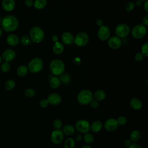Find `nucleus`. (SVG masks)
Masks as SVG:
<instances>
[{
  "instance_id": "nucleus-1",
  "label": "nucleus",
  "mask_w": 148,
  "mask_h": 148,
  "mask_svg": "<svg viewBox=\"0 0 148 148\" xmlns=\"http://www.w3.org/2000/svg\"><path fill=\"white\" fill-rule=\"evenodd\" d=\"M1 25V28L5 32H13L16 30L18 28V20L13 15H7L2 19Z\"/></svg>"
},
{
  "instance_id": "nucleus-2",
  "label": "nucleus",
  "mask_w": 148,
  "mask_h": 148,
  "mask_svg": "<svg viewBox=\"0 0 148 148\" xmlns=\"http://www.w3.org/2000/svg\"><path fill=\"white\" fill-rule=\"evenodd\" d=\"M93 99L92 92L87 89L81 90L77 94V102L82 105H86L90 103V102Z\"/></svg>"
},
{
  "instance_id": "nucleus-3",
  "label": "nucleus",
  "mask_w": 148,
  "mask_h": 148,
  "mask_svg": "<svg viewBox=\"0 0 148 148\" xmlns=\"http://www.w3.org/2000/svg\"><path fill=\"white\" fill-rule=\"evenodd\" d=\"M49 68L54 75H61L65 71V64L60 60H54L50 62Z\"/></svg>"
},
{
  "instance_id": "nucleus-4",
  "label": "nucleus",
  "mask_w": 148,
  "mask_h": 148,
  "mask_svg": "<svg viewBox=\"0 0 148 148\" xmlns=\"http://www.w3.org/2000/svg\"><path fill=\"white\" fill-rule=\"evenodd\" d=\"M29 35L31 40L35 43H39L43 40L45 37V33L42 28L39 27H33L30 31Z\"/></svg>"
},
{
  "instance_id": "nucleus-5",
  "label": "nucleus",
  "mask_w": 148,
  "mask_h": 148,
  "mask_svg": "<svg viewBox=\"0 0 148 148\" xmlns=\"http://www.w3.org/2000/svg\"><path fill=\"white\" fill-rule=\"evenodd\" d=\"M43 66L42 60L39 57H35L28 62L27 68L32 73H38L42 71Z\"/></svg>"
},
{
  "instance_id": "nucleus-6",
  "label": "nucleus",
  "mask_w": 148,
  "mask_h": 148,
  "mask_svg": "<svg viewBox=\"0 0 148 148\" xmlns=\"http://www.w3.org/2000/svg\"><path fill=\"white\" fill-rule=\"evenodd\" d=\"M146 28L142 24L135 25L132 29L131 34L132 36L136 39H141L146 34Z\"/></svg>"
},
{
  "instance_id": "nucleus-7",
  "label": "nucleus",
  "mask_w": 148,
  "mask_h": 148,
  "mask_svg": "<svg viewBox=\"0 0 148 148\" xmlns=\"http://www.w3.org/2000/svg\"><path fill=\"white\" fill-rule=\"evenodd\" d=\"M89 40V36L88 34L84 32H80L78 33L75 37L74 43L79 47L86 46Z\"/></svg>"
},
{
  "instance_id": "nucleus-8",
  "label": "nucleus",
  "mask_w": 148,
  "mask_h": 148,
  "mask_svg": "<svg viewBox=\"0 0 148 148\" xmlns=\"http://www.w3.org/2000/svg\"><path fill=\"white\" fill-rule=\"evenodd\" d=\"M75 128L80 133L86 134L90 130V124L85 119H80L76 121Z\"/></svg>"
},
{
  "instance_id": "nucleus-9",
  "label": "nucleus",
  "mask_w": 148,
  "mask_h": 148,
  "mask_svg": "<svg viewBox=\"0 0 148 148\" xmlns=\"http://www.w3.org/2000/svg\"><path fill=\"white\" fill-rule=\"evenodd\" d=\"M130 28L126 24H120L115 28V33L119 38H125L130 34Z\"/></svg>"
},
{
  "instance_id": "nucleus-10",
  "label": "nucleus",
  "mask_w": 148,
  "mask_h": 148,
  "mask_svg": "<svg viewBox=\"0 0 148 148\" xmlns=\"http://www.w3.org/2000/svg\"><path fill=\"white\" fill-rule=\"evenodd\" d=\"M64 138V134L61 130H54L51 134V141L55 145H59L61 143Z\"/></svg>"
},
{
  "instance_id": "nucleus-11",
  "label": "nucleus",
  "mask_w": 148,
  "mask_h": 148,
  "mask_svg": "<svg viewBox=\"0 0 148 148\" xmlns=\"http://www.w3.org/2000/svg\"><path fill=\"white\" fill-rule=\"evenodd\" d=\"M110 31L109 27L105 25H102V27H99L97 35L98 38L101 40L104 41L108 39L110 36Z\"/></svg>"
},
{
  "instance_id": "nucleus-12",
  "label": "nucleus",
  "mask_w": 148,
  "mask_h": 148,
  "mask_svg": "<svg viewBox=\"0 0 148 148\" xmlns=\"http://www.w3.org/2000/svg\"><path fill=\"white\" fill-rule=\"evenodd\" d=\"M118 124L116 119L114 118H110L106 120L104 123L105 129L109 132H113L117 130L118 128Z\"/></svg>"
},
{
  "instance_id": "nucleus-13",
  "label": "nucleus",
  "mask_w": 148,
  "mask_h": 148,
  "mask_svg": "<svg viewBox=\"0 0 148 148\" xmlns=\"http://www.w3.org/2000/svg\"><path fill=\"white\" fill-rule=\"evenodd\" d=\"M49 104L51 105H58L61 103L62 101V98L61 95L57 93H51L50 94L47 98Z\"/></svg>"
},
{
  "instance_id": "nucleus-14",
  "label": "nucleus",
  "mask_w": 148,
  "mask_h": 148,
  "mask_svg": "<svg viewBox=\"0 0 148 148\" xmlns=\"http://www.w3.org/2000/svg\"><path fill=\"white\" fill-rule=\"evenodd\" d=\"M2 59L4 62H10L13 61L16 57V52L12 49H7L5 50L2 55Z\"/></svg>"
},
{
  "instance_id": "nucleus-15",
  "label": "nucleus",
  "mask_w": 148,
  "mask_h": 148,
  "mask_svg": "<svg viewBox=\"0 0 148 148\" xmlns=\"http://www.w3.org/2000/svg\"><path fill=\"white\" fill-rule=\"evenodd\" d=\"M108 45L109 47L112 49H117L121 45V40L117 36H112L108 39Z\"/></svg>"
},
{
  "instance_id": "nucleus-16",
  "label": "nucleus",
  "mask_w": 148,
  "mask_h": 148,
  "mask_svg": "<svg viewBox=\"0 0 148 148\" xmlns=\"http://www.w3.org/2000/svg\"><path fill=\"white\" fill-rule=\"evenodd\" d=\"M1 6L4 10L11 12L15 8L16 2L14 0H2Z\"/></svg>"
},
{
  "instance_id": "nucleus-17",
  "label": "nucleus",
  "mask_w": 148,
  "mask_h": 148,
  "mask_svg": "<svg viewBox=\"0 0 148 148\" xmlns=\"http://www.w3.org/2000/svg\"><path fill=\"white\" fill-rule=\"evenodd\" d=\"M61 39L63 42L68 45H72L74 41V38L71 33L69 32H65L61 36Z\"/></svg>"
},
{
  "instance_id": "nucleus-18",
  "label": "nucleus",
  "mask_w": 148,
  "mask_h": 148,
  "mask_svg": "<svg viewBox=\"0 0 148 148\" xmlns=\"http://www.w3.org/2000/svg\"><path fill=\"white\" fill-rule=\"evenodd\" d=\"M6 42L10 46H16L19 43V38L16 34H11L7 36Z\"/></svg>"
},
{
  "instance_id": "nucleus-19",
  "label": "nucleus",
  "mask_w": 148,
  "mask_h": 148,
  "mask_svg": "<svg viewBox=\"0 0 148 148\" xmlns=\"http://www.w3.org/2000/svg\"><path fill=\"white\" fill-rule=\"evenodd\" d=\"M130 106L134 110H140L143 106L142 101L137 98H133L130 100Z\"/></svg>"
},
{
  "instance_id": "nucleus-20",
  "label": "nucleus",
  "mask_w": 148,
  "mask_h": 148,
  "mask_svg": "<svg viewBox=\"0 0 148 148\" xmlns=\"http://www.w3.org/2000/svg\"><path fill=\"white\" fill-rule=\"evenodd\" d=\"M102 127L103 124L101 121L95 120L90 124V130L92 132L97 133L99 132L102 130Z\"/></svg>"
},
{
  "instance_id": "nucleus-21",
  "label": "nucleus",
  "mask_w": 148,
  "mask_h": 148,
  "mask_svg": "<svg viewBox=\"0 0 148 148\" xmlns=\"http://www.w3.org/2000/svg\"><path fill=\"white\" fill-rule=\"evenodd\" d=\"M61 130L65 135L71 136L75 133V128L72 125L66 124L62 127V129Z\"/></svg>"
},
{
  "instance_id": "nucleus-22",
  "label": "nucleus",
  "mask_w": 148,
  "mask_h": 148,
  "mask_svg": "<svg viewBox=\"0 0 148 148\" xmlns=\"http://www.w3.org/2000/svg\"><path fill=\"white\" fill-rule=\"evenodd\" d=\"M106 97V92L102 90H98L95 92L93 98L97 101H103Z\"/></svg>"
},
{
  "instance_id": "nucleus-23",
  "label": "nucleus",
  "mask_w": 148,
  "mask_h": 148,
  "mask_svg": "<svg viewBox=\"0 0 148 148\" xmlns=\"http://www.w3.org/2000/svg\"><path fill=\"white\" fill-rule=\"evenodd\" d=\"M61 82L60 79L57 76H53L52 77L49 81V85L50 87L54 89H56L58 88L60 86Z\"/></svg>"
},
{
  "instance_id": "nucleus-24",
  "label": "nucleus",
  "mask_w": 148,
  "mask_h": 148,
  "mask_svg": "<svg viewBox=\"0 0 148 148\" xmlns=\"http://www.w3.org/2000/svg\"><path fill=\"white\" fill-rule=\"evenodd\" d=\"M64 49V47L63 44L58 42H55V44L53 47V51L56 54H60L63 52Z\"/></svg>"
},
{
  "instance_id": "nucleus-25",
  "label": "nucleus",
  "mask_w": 148,
  "mask_h": 148,
  "mask_svg": "<svg viewBox=\"0 0 148 148\" xmlns=\"http://www.w3.org/2000/svg\"><path fill=\"white\" fill-rule=\"evenodd\" d=\"M28 68L25 65H20L19 66L16 70L17 75L20 77H24L28 73Z\"/></svg>"
},
{
  "instance_id": "nucleus-26",
  "label": "nucleus",
  "mask_w": 148,
  "mask_h": 148,
  "mask_svg": "<svg viewBox=\"0 0 148 148\" xmlns=\"http://www.w3.org/2000/svg\"><path fill=\"white\" fill-rule=\"evenodd\" d=\"M140 138V132L138 130H134L130 134V139L133 142H138Z\"/></svg>"
},
{
  "instance_id": "nucleus-27",
  "label": "nucleus",
  "mask_w": 148,
  "mask_h": 148,
  "mask_svg": "<svg viewBox=\"0 0 148 148\" xmlns=\"http://www.w3.org/2000/svg\"><path fill=\"white\" fill-rule=\"evenodd\" d=\"M47 5L46 0H35L34 2V6L37 9H43Z\"/></svg>"
},
{
  "instance_id": "nucleus-28",
  "label": "nucleus",
  "mask_w": 148,
  "mask_h": 148,
  "mask_svg": "<svg viewBox=\"0 0 148 148\" xmlns=\"http://www.w3.org/2000/svg\"><path fill=\"white\" fill-rule=\"evenodd\" d=\"M65 148H74L75 146V140L72 138H67L64 144Z\"/></svg>"
},
{
  "instance_id": "nucleus-29",
  "label": "nucleus",
  "mask_w": 148,
  "mask_h": 148,
  "mask_svg": "<svg viewBox=\"0 0 148 148\" xmlns=\"http://www.w3.org/2000/svg\"><path fill=\"white\" fill-rule=\"evenodd\" d=\"M16 86L15 82L12 79L8 80L5 83V88L6 90L10 91L13 90Z\"/></svg>"
},
{
  "instance_id": "nucleus-30",
  "label": "nucleus",
  "mask_w": 148,
  "mask_h": 148,
  "mask_svg": "<svg viewBox=\"0 0 148 148\" xmlns=\"http://www.w3.org/2000/svg\"><path fill=\"white\" fill-rule=\"evenodd\" d=\"M60 82L64 84H68L71 81V77L70 75L68 73H62L61 75L60 78H59Z\"/></svg>"
},
{
  "instance_id": "nucleus-31",
  "label": "nucleus",
  "mask_w": 148,
  "mask_h": 148,
  "mask_svg": "<svg viewBox=\"0 0 148 148\" xmlns=\"http://www.w3.org/2000/svg\"><path fill=\"white\" fill-rule=\"evenodd\" d=\"M1 71L3 73L8 72L10 69V65L8 62H3L1 64L0 66Z\"/></svg>"
},
{
  "instance_id": "nucleus-32",
  "label": "nucleus",
  "mask_w": 148,
  "mask_h": 148,
  "mask_svg": "<svg viewBox=\"0 0 148 148\" xmlns=\"http://www.w3.org/2000/svg\"><path fill=\"white\" fill-rule=\"evenodd\" d=\"M53 126L55 130H61L63 127V123L60 119H55L53 123Z\"/></svg>"
},
{
  "instance_id": "nucleus-33",
  "label": "nucleus",
  "mask_w": 148,
  "mask_h": 148,
  "mask_svg": "<svg viewBox=\"0 0 148 148\" xmlns=\"http://www.w3.org/2000/svg\"><path fill=\"white\" fill-rule=\"evenodd\" d=\"M83 139L86 143H91L94 140V136L91 134L89 132H87L84 134V135L83 136Z\"/></svg>"
},
{
  "instance_id": "nucleus-34",
  "label": "nucleus",
  "mask_w": 148,
  "mask_h": 148,
  "mask_svg": "<svg viewBox=\"0 0 148 148\" xmlns=\"http://www.w3.org/2000/svg\"><path fill=\"white\" fill-rule=\"evenodd\" d=\"M32 42L30 37L28 35H24L21 38V43L25 46L29 45Z\"/></svg>"
},
{
  "instance_id": "nucleus-35",
  "label": "nucleus",
  "mask_w": 148,
  "mask_h": 148,
  "mask_svg": "<svg viewBox=\"0 0 148 148\" xmlns=\"http://www.w3.org/2000/svg\"><path fill=\"white\" fill-rule=\"evenodd\" d=\"M24 94L26 97H27L28 98H31L34 97V95L35 94V92L32 88H28L25 90Z\"/></svg>"
},
{
  "instance_id": "nucleus-36",
  "label": "nucleus",
  "mask_w": 148,
  "mask_h": 148,
  "mask_svg": "<svg viewBox=\"0 0 148 148\" xmlns=\"http://www.w3.org/2000/svg\"><path fill=\"white\" fill-rule=\"evenodd\" d=\"M116 120H117L118 125H121V126L125 125L127 123V118L125 116H121L117 118V119H116Z\"/></svg>"
},
{
  "instance_id": "nucleus-37",
  "label": "nucleus",
  "mask_w": 148,
  "mask_h": 148,
  "mask_svg": "<svg viewBox=\"0 0 148 148\" xmlns=\"http://www.w3.org/2000/svg\"><path fill=\"white\" fill-rule=\"evenodd\" d=\"M141 50H142V53L144 56L148 57V43L147 42L145 43L142 46Z\"/></svg>"
},
{
  "instance_id": "nucleus-38",
  "label": "nucleus",
  "mask_w": 148,
  "mask_h": 148,
  "mask_svg": "<svg viewBox=\"0 0 148 148\" xmlns=\"http://www.w3.org/2000/svg\"><path fill=\"white\" fill-rule=\"evenodd\" d=\"M135 6V3H134L133 2H129L126 4L125 8L127 12H131L134 9Z\"/></svg>"
},
{
  "instance_id": "nucleus-39",
  "label": "nucleus",
  "mask_w": 148,
  "mask_h": 148,
  "mask_svg": "<svg viewBox=\"0 0 148 148\" xmlns=\"http://www.w3.org/2000/svg\"><path fill=\"white\" fill-rule=\"evenodd\" d=\"M49 105V103L47 99H42L39 102V105L42 108H46Z\"/></svg>"
},
{
  "instance_id": "nucleus-40",
  "label": "nucleus",
  "mask_w": 148,
  "mask_h": 148,
  "mask_svg": "<svg viewBox=\"0 0 148 148\" xmlns=\"http://www.w3.org/2000/svg\"><path fill=\"white\" fill-rule=\"evenodd\" d=\"M90 106L93 108V109H96L97 108H98L99 106V103L98 101H96L95 99H92L90 102Z\"/></svg>"
},
{
  "instance_id": "nucleus-41",
  "label": "nucleus",
  "mask_w": 148,
  "mask_h": 148,
  "mask_svg": "<svg viewBox=\"0 0 148 148\" xmlns=\"http://www.w3.org/2000/svg\"><path fill=\"white\" fill-rule=\"evenodd\" d=\"M144 56L142 54V53H138L135 56V59L137 61H140L143 59Z\"/></svg>"
},
{
  "instance_id": "nucleus-42",
  "label": "nucleus",
  "mask_w": 148,
  "mask_h": 148,
  "mask_svg": "<svg viewBox=\"0 0 148 148\" xmlns=\"http://www.w3.org/2000/svg\"><path fill=\"white\" fill-rule=\"evenodd\" d=\"M25 5L27 7H31L34 5L33 0H25Z\"/></svg>"
},
{
  "instance_id": "nucleus-43",
  "label": "nucleus",
  "mask_w": 148,
  "mask_h": 148,
  "mask_svg": "<svg viewBox=\"0 0 148 148\" xmlns=\"http://www.w3.org/2000/svg\"><path fill=\"white\" fill-rule=\"evenodd\" d=\"M82 135L80 134H77L74 136V140L76 141H80L82 139Z\"/></svg>"
},
{
  "instance_id": "nucleus-44",
  "label": "nucleus",
  "mask_w": 148,
  "mask_h": 148,
  "mask_svg": "<svg viewBox=\"0 0 148 148\" xmlns=\"http://www.w3.org/2000/svg\"><path fill=\"white\" fill-rule=\"evenodd\" d=\"M132 142L131 141V140L130 139H125V140L124 141V144L125 146L127 147H129L131 144H132Z\"/></svg>"
},
{
  "instance_id": "nucleus-45",
  "label": "nucleus",
  "mask_w": 148,
  "mask_h": 148,
  "mask_svg": "<svg viewBox=\"0 0 148 148\" xmlns=\"http://www.w3.org/2000/svg\"><path fill=\"white\" fill-rule=\"evenodd\" d=\"M128 148H141L140 146L136 142H133L132 143V144L128 147Z\"/></svg>"
},
{
  "instance_id": "nucleus-46",
  "label": "nucleus",
  "mask_w": 148,
  "mask_h": 148,
  "mask_svg": "<svg viewBox=\"0 0 148 148\" xmlns=\"http://www.w3.org/2000/svg\"><path fill=\"white\" fill-rule=\"evenodd\" d=\"M96 24H97V25L98 27H102V26L103 25V21H102V20H101V19H98V20H97V21H96Z\"/></svg>"
},
{
  "instance_id": "nucleus-47",
  "label": "nucleus",
  "mask_w": 148,
  "mask_h": 148,
  "mask_svg": "<svg viewBox=\"0 0 148 148\" xmlns=\"http://www.w3.org/2000/svg\"><path fill=\"white\" fill-rule=\"evenodd\" d=\"M143 22L145 25H148V15H146L145 17L143 19Z\"/></svg>"
},
{
  "instance_id": "nucleus-48",
  "label": "nucleus",
  "mask_w": 148,
  "mask_h": 148,
  "mask_svg": "<svg viewBox=\"0 0 148 148\" xmlns=\"http://www.w3.org/2000/svg\"><path fill=\"white\" fill-rule=\"evenodd\" d=\"M51 39L53 40V42H58V37L57 36V35H54L51 36Z\"/></svg>"
},
{
  "instance_id": "nucleus-49",
  "label": "nucleus",
  "mask_w": 148,
  "mask_h": 148,
  "mask_svg": "<svg viewBox=\"0 0 148 148\" xmlns=\"http://www.w3.org/2000/svg\"><path fill=\"white\" fill-rule=\"evenodd\" d=\"M144 9L146 12H148V1H146V2L144 3Z\"/></svg>"
},
{
  "instance_id": "nucleus-50",
  "label": "nucleus",
  "mask_w": 148,
  "mask_h": 148,
  "mask_svg": "<svg viewBox=\"0 0 148 148\" xmlns=\"http://www.w3.org/2000/svg\"><path fill=\"white\" fill-rule=\"evenodd\" d=\"M136 4L137 6H140L141 4H142V1H136Z\"/></svg>"
},
{
  "instance_id": "nucleus-51",
  "label": "nucleus",
  "mask_w": 148,
  "mask_h": 148,
  "mask_svg": "<svg viewBox=\"0 0 148 148\" xmlns=\"http://www.w3.org/2000/svg\"><path fill=\"white\" fill-rule=\"evenodd\" d=\"M82 148H91V147L88 145H86L83 146Z\"/></svg>"
},
{
  "instance_id": "nucleus-52",
  "label": "nucleus",
  "mask_w": 148,
  "mask_h": 148,
  "mask_svg": "<svg viewBox=\"0 0 148 148\" xmlns=\"http://www.w3.org/2000/svg\"><path fill=\"white\" fill-rule=\"evenodd\" d=\"M2 32H3V30L1 28H0V38L1 37V36L2 35Z\"/></svg>"
},
{
  "instance_id": "nucleus-53",
  "label": "nucleus",
  "mask_w": 148,
  "mask_h": 148,
  "mask_svg": "<svg viewBox=\"0 0 148 148\" xmlns=\"http://www.w3.org/2000/svg\"><path fill=\"white\" fill-rule=\"evenodd\" d=\"M2 57L0 56V64H1V62H2Z\"/></svg>"
},
{
  "instance_id": "nucleus-54",
  "label": "nucleus",
  "mask_w": 148,
  "mask_h": 148,
  "mask_svg": "<svg viewBox=\"0 0 148 148\" xmlns=\"http://www.w3.org/2000/svg\"><path fill=\"white\" fill-rule=\"evenodd\" d=\"M1 20H2V17H1V15H0V24H1Z\"/></svg>"
},
{
  "instance_id": "nucleus-55",
  "label": "nucleus",
  "mask_w": 148,
  "mask_h": 148,
  "mask_svg": "<svg viewBox=\"0 0 148 148\" xmlns=\"http://www.w3.org/2000/svg\"><path fill=\"white\" fill-rule=\"evenodd\" d=\"M140 1H147V0H140Z\"/></svg>"
}]
</instances>
